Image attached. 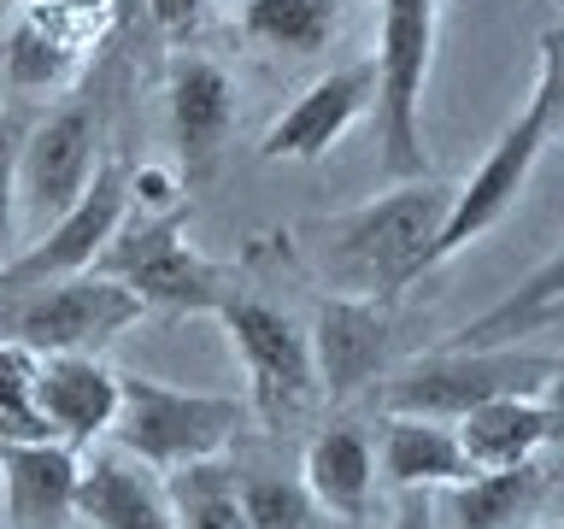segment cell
Segmentation results:
<instances>
[{
    "label": "cell",
    "mask_w": 564,
    "mask_h": 529,
    "mask_svg": "<svg viewBox=\"0 0 564 529\" xmlns=\"http://www.w3.org/2000/svg\"><path fill=\"white\" fill-rule=\"evenodd\" d=\"M447 183L412 176L394 183L377 201H359L347 212H329L312 224V259L329 294H359V300H394L412 277L435 271V241L453 218Z\"/></svg>",
    "instance_id": "6da1fadb"
},
{
    "label": "cell",
    "mask_w": 564,
    "mask_h": 529,
    "mask_svg": "<svg viewBox=\"0 0 564 529\" xmlns=\"http://www.w3.org/2000/svg\"><path fill=\"white\" fill-rule=\"evenodd\" d=\"M558 88H564V24H553L541 35V71H535V88H529L523 112L500 130V141L488 148L482 165L458 183L453 218H447V229H441V241H435V264H447L458 247L488 236V229L518 206V194L529 183V171H535L541 148L558 130Z\"/></svg>",
    "instance_id": "7a4b0ae2"
},
{
    "label": "cell",
    "mask_w": 564,
    "mask_h": 529,
    "mask_svg": "<svg viewBox=\"0 0 564 529\" xmlns=\"http://www.w3.org/2000/svg\"><path fill=\"white\" fill-rule=\"evenodd\" d=\"M447 0H382V42H377V153L394 183L430 171L423 148V88L435 65V30Z\"/></svg>",
    "instance_id": "3957f363"
},
{
    "label": "cell",
    "mask_w": 564,
    "mask_h": 529,
    "mask_svg": "<svg viewBox=\"0 0 564 529\" xmlns=\"http://www.w3.org/2000/svg\"><path fill=\"white\" fill-rule=\"evenodd\" d=\"M558 359H535L518 347H435L423 359L382 377V406L405 418H441L458 423L470 406L500 395H541L553 382Z\"/></svg>",
    "instance_id": "277c9868"
},
{
    "label": "cell",
    "mask_w": 564,
    "mask_h": 529,
    "mask_svg": "<svg viewBox=\"0 0 564 529\" xmlns=\"http://www.w3.org/2000/svg\"><path fill=\"white\" fill-rule=\"evenodd\" d=\"M148 312L135 289H123L106 271L35 282V289L0 294V335L24 342L30 353H100L112 335H123Z\"/></svg>",
    "instance_id": "5b68a950"
},
{
    "label": "cell",
    "mask_w": 564,
    "mask_h": 529,
    "mask_svg": "<svg viewBox=\"0 0 564 529\" xmlns=\"http://www.w3.org/2000/svg\"><path fill=\"white\" fill-rule=\"evenodd\" d=\"M236 400L224 395H194V388H171L153 377H123V400L112 418V441L123 453H135L153 471H183L224 458L236 441Z\"/></svg>",
    "instance_id": "8992f818"
},
{
    "label": "cell",
    "mask_w": 564,
    "mask_h": 529,
    "mask_svg": "<svg viewBox=\"0 0 564 529\" xmlns=\"http://www.w3.org/2000/svg\"><path fill=\"white\" fill-rule=\"evenodd\" d=\"M218 324L247 370V395H253V412L264 423H289L324 395L317 388V359H312V330H300L282 306L229 294L218 306Z\"/></svg>",
    "instance_id": "52a82bcc"
},
{
    "label": "cell",
    "mask_w": 564,
    "mask_h": 529,
    "mask_svg": "<svg viewBox=\"0 0 564 529\" xmlns=\"http://www.w3.org/2000/svg\"><path fill=\"white\" fill-rule=\"evenodd\" d=\"M123 218H130V171H123L118 159H100L95 176H88V188L77 194V206L59 212L30 247H18V253L0 264V294L95 271L100 253L123 229Z\"/></svg>",
    "instance_id": "ba28073f"
},
{
    "label": "cell",
    "mask_w": 564,
    "mask_h": 529,
    "mask_svg": "<svg viewBox=\"0 0 564 529\" xmlns=\"http://www.w3.org/2000/svg\"><path fill=\"white\" fill-rule=\"evenodd\" d=\"M95 271L135 289L141 306H165V312H218L229 300L224 271L194 253L176 218H141L135 229H118Z\"/></svg>",
    "instance_id": "9c48e42d"
},
{
    "label": "cell",
    "mask_w": 564,
    "mask_h": 529,
    "mask_svg": "<svg viewBox=\"0 0 564 529\" xmlns=\"http://www.w3.org/2000/svg\"><path fill=\"white\" fill-rule=\"evenodd\" d=\"M388 347H394V300L324 294L312 317V359L317 388L329 400H352L388 377Z\"/></svg>",
    "instance_id": "30bf717a"
},
{
    "label": "cell",
    "mask_w": 564,
    "mask_h": 529,
    "mask_svg": "<svg viewBox=\"0 0 564 529\" xmlns=\"http://www.w3.org/2000/svg\"><path fill=\"white\" fill-rule=\"evenodd\" d=\"M88 176H95V112L88 106H59L18 148V212L47 229L59 212L77 206Z\"/></svg>",
    "instance_id": "8fae6325"
},
{
    "label": "cell",
    "mask_w": 564,
    "mask_h": 529,
    "mask_svg": "<svg viewBox=\"0 0 564 529\" xmlns=\"http://www.w3.org/2000/svg\"><path fill=\"white\" fill-rule=\"evenodd\" d=\"M377 106V65H341L329 77H317L294 106H282L271 130L259 141V159H324L352 123Z\"/></svg>",
    "instance_id": "7c38bea8"
},
{
    "label": "cell",
    "mask_w": 564,
    "mask_h": 529,
    "mask_svg": "<svg viewBox=\"0 0 564 529\" xmlns=\"http://www.w3.org/2000/svg\"><path fill=\"white\" fill-rule=\"evenodd\" d=\"M123 400V370H112L100 353H42V377H35V412L53 423L65 447H95L112 435Z\"/></svg>",
    "instance_id": "4fadbf2b"
},
{
    "label": "cell",
    "mask_w": 564,
    "mask_h": 529,
    "mask_svg": "<svg viewBox=\"0 0 564 529\" xmlns=\"http://www.w3.org/2000/svg\"><path fill=\"white\" fill-rule=\"evenodd\" d=\"M83 458L65 441H7L0 447V506L7 529H65L77 518Z\"/></svg>",
    "instance_id": "5bb4252c"
},
{
    "label": "cell",
    "mask_w": 564,
    "mask_h": 529,
    "mask_svg": "<svg viewBox=\"0 0 564 529\" xmlns=\"http://www.w3.org/2000/svg\"><path fill=\"white\" fill-rule=\"evenodd\" d=\"M77 518L88 529H176L171 483L123 447L88 453L77 476Z\"/></svg>",
    "instance_id": "9a60e30c"
},
{
    "label": "cell",
    "mask_w": 564,
    "mask_h": 529,
    "mask_svg": "<svg viewBox=\"0 0 564 529\" xmlns=\"http://www.w3.org/2000/svg\"><path fill=\"white\" fill-rule=\"evenodd\" d=\"M165 100H171V136L183 148L188 171H206L224 153L229 130H236V83H229V71L194 47L171 53Z\"/></svg>",
    "instance_id": "2e32d148"
},
{
    "label": "cell",
    "mask_w": 564,
    "mask_h": 529,
    "mask_svg": "<svg viewBox=\"0 0 564 529\" xmlns=\"http://www.w3.org/2000/svg\"><path fill=\"white\" fill-rule=\"evenodd\" d=\"M453 430L476 471H506V465H529V458H541V447L564 441V418L541 395H500L470 406Z\"/></svg>",
    "instance_id": "e0dca14e"
},
{
    "label": "cell",
    "mask_w": 564,
    "mask_h": 529,
    "mask_svg": "<svg viewBox=\"0 0 564 529\" xmlns=\"http://www.w3.org/2000/svg\"><path fill=\"white\" fill-rule=\"evenodd\" d=\"M300 483H306L312 506L329 511L341 523H359L370 506V488H377V453L359 430H317L306 441V458H300Z\"/></svg>",
    "instance_id": "ac0fdd59"
},
{
    "label": "cell",
    "mask_w": 564,
    "mask_h": 529,
    "mask_svg": "<svg viewBox=\"0 0 564 529\" xmlns=\"http://www.w3.org/2000/svg\"><path fill=\"white\" fill-rule=\"evenodd\" d=\"M382 476L394 488H453L476 476L470 453L458 447V430L441 418H405L388 412L382 423Z\"/></svg>",
    "instance_id": "d6986e66"
},
{
    "label": "cell",
    "mask_w": 564,
    "mask_h": 529,
    "mask_svg": "<svg viewBox=\"0 0 564 529\" xmlns=\"http://www.w3.org/2000/svg\"><path fill=\"white\" fill-rule=\"evenodd\" d=\"M441 494H447V506H441L447 523L441 529H518L541 506L546 471L541 458H529V465H506V471H476Z\"/></svg>",
    "instance_id": "ffe728a7"
},
{
    "label": "cell",
    "mask_w": 564,
    "mask_h": 529,
    "mask_svg": "<svg viewBox=\"0 0 564 529\" xmlns=\"http://www.w3.org/2000/svg\"><path fill=\"white\" fill-rule=\"evenodd\" d=\"M558 317H564V247L541 264V271H529L506 300H494L488 312H476L447 347H518L523 335L558 324Z\"/></svg>",
    "instance_id": "44dd1931"
},
{
    "label": "cell",
    "mask_w": 564,
    "mask_h": 529,
    "mask_svg": "<svg viewBox=\"0 0 564 529\" xmlns=\"http://www.w3.org/2000/svg\"><path fill=\"white\" fill-rule=\"evenodd\" d=\"M171 483V506H176V529H253L247 511V488L236 483V471L224 458L206 465H183L165 476Z\"/></svg>",
    "instance_id": "7402d4cb"
},
{
    "label": "cell",
    "mask_w": 564,
    "mask_h": 529,
    "mask_svg": "<svg viewBox=\"0 0 564 529\" xmlns=\"http://www.w3.org/2000/svg\"><path fill=\"white\" fill-rule=\"evenodd\" d=\"M241 30L247 42L276 53H317L341 30V0H247Z\"/></svg>",
    "instance_id": "603a6c76"
},
{
    "label": "cell",
    "mask_w": 564,
    "mask_h": 529,
    "mask_svg": "<svg viewBox=\"0 0 564 529\" xmlns=\"http://www.w3.org/2000/svg\"><path fill=\"white\" fill-rule=\"evenodd\" d=\"M7 65H12V83H24V88H47V83H65L70 77V65H77V53H70L59 35H53L42 18H24V24L12 30V42H7Z\"/></svg>",
    "instance_id": "cb8c5ba5"
},
{
    "label": "cell",
    "mask_w": 564,
    "mask_h": 529,
    "mask_svg": "<svg viewBox=\"0 0 564 529\" xmlns=\"http://www.w3.org/2000/svg\"><path fill=\"white\" fill-rule=\"evenodd\" d=\"M253 529H312V494L306 483H247Z\"/></svg>",
    "instance_id": "d4e9b609"
},
{
    "label": "cell",
    "mask_w": 564,
    "mask_h": 529,
    "mask_svg": "<svg viewBox=\"0 0 564 529\" xmlns=\"http://www.w3.org/2000/svg\"><path fill=\"white\" fill-rule=\"evenodd\" d=\"M35 377H42V353L0 335V412H35Z\"/></svg>",
    "instance_id": "484cf974"
},
{
    "label": "cell",
    "mask_w": 564,
    "mask_h": 529,
    "mask_svg": "<svg viewBox=\"0 0 564 529\" xmlns=\"http://www.w3.org/2000/svg\"><path fill=\"white\" fill-rule=\"evenodd\" d=\"M18 224H24V212H18V153L0 148V264L18 253Z\"/></svg>",
    "instance_id": "4316f807"
},
{
    "label": "cell",
    "mask_w": 564,
    "mask_h": 529,
    "mask_svg": "<svg viewBox=\"0 0 564 529\" xmlns=\"http://www.w3.org/2000/svg\"><path fill=\"white\" fill-rule=\"evenodd\" d=\"M148 12L171 42H188V35L200 30V18H206V0H148Z\"/></svg>",
    "instance_id": "83f0119b"
},
{
    "label": "cell",
    "mask_w": 564,
    "mask_h": 529,
    "mask_svg": "<svg viewBox=\"0 0 564 529\" xmlns=\"http://www.w3.org/2000/svg\"><path fill=\"white\" fill-rule=\"evenodd\" d=\"M388 529H441V506L430 500V488H400V506Z\"/></svg>",
    "instance_id": "f1b7e54d"
},
{
    "label": "cell",
    "mask_w": 564,
    "mask_h": 529,
    "mask_svg": "<svg viewBox=\"0 0 564 529\" xmlns=\"http://www.w3.org/2000/svg\"><path fill=\"white\" fill-rule=\"evenodd\" d=\"M171 176L159 171V165H141L135 176H130V206H141V212H171Z\"/></svg>",
    "instance_id": "f546056e"
},
{
    "label": "cell",
    "mask_w": 564,
    "mask_h": 529,
    "mask_svg": "<svg viewBox=\"0 0 564 529\" xmlns=\"http://www.w3.org/2000/svg\"><path fill=\"white\" fill-rule=\"evenodd\" d=\"M541 400H546V406H553V412L564 418V359H558V370H553V382L541 388Z\"/></svg>",
    "instance_id": "4dcf8cb0"
},
{
    "label": "cell",
    "mask_w": 564,
    "mask_h": 529,
    "mask_svg": "<svg viewBox=\"0 0 564 529\" xmlns=\"http://www.w3.org/2000/svg\"><path fill=\"white\" fill-rule=\"evenodd\" d=\"M558 130H564V88H558Z\"/></svg>",
    "instance_id": "1f68e13d"
},
{
    "label": "cell",
    "mask_w": 564,
    "mask_h": 529,
    "mask_svg": "<svg viewBox=\"0 0 564 529\" xmlns=\"http://www.w3.org/2000/svg\"><path fill=\"white\" fill-rule=\"evenodd\" d=\"M0 7H30V0H0Z\"/></svg>",
    "instance_id": "d6a6232c"
},
{
    "label": "cell",
    "mask_w": 564,
    "mask_h": 529,
    "mask_svg": "<svg viewBox=\"0 0 564 529\" xmlns=\"http://www.w3.org/2000/svg\"><path fill=\"white\" fill-rule=\"evenodd\" d=\"M0 529H7V506H0Z\"/></svg>",
    "instance_id": "836d02e7"
},
{
    "label": "cell",
    "mask_w": 564,
    "mask_h": 529,
    "mask_svg": "<svg viewBox=\"0 0 564 529\" xmlns=\"http://www.w3.org/2000/svg\"><path fill=\"white\" fill-rule=\"evenodd\" d=\"M546 529H564V523H546Z\"/></svg>",
    "instance_id": "e575fe53"
}]
</instances>
